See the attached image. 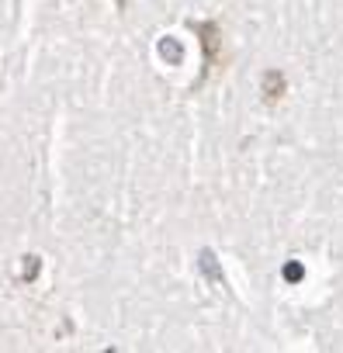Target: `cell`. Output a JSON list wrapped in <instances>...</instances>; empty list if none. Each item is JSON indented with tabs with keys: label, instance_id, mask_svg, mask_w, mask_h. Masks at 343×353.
Here are the masks:
<instances>
[{
	"label": "cell",
	"instance_id": "cell-1",
	"mask_svg": "<svg viewBox=\"0 0 343 353\" xmlns=\"http://www.w3.org/2000/svg\"><path fill=\"white\" fill-rule=\"evenodd\" d=\"M198 35H202V49H205V73L202 77H208V70L219 63V46H222L219 25L215 21H205V25H198Z\"/></svg>",
	"mask_w": 343,
	"mask_h": 353
},
{
	"label": "cell",
	"instance_id": "cell-2",
	"mask_svg": "<svg viewBox=\"0 0 343 353\" xmlns=\"http://www.w3.org/2000/svg\"><path fill=\"white\" fill-rule=\"evenodd\" d=\"M264 94H267V101H277V97L284 94V77H281L277 70L264 73Z\"/></svg>",
	"mask_w": 343,
	"mask_h": 353
},
{
	"label": "cell",
	"instance_id": "cell-3",
	"mask_svg": "<svg viewBox=\"0 0 343 353\" xmlns=\"http://www.w3.org/2000/svg\"><path fill=\"white\" fill-rule=\"evenodd\" d=\"M39 274V256H32V263H25V277H35Z\"/></svg>",
	"mask_w": 343,
	"mask_h": 353
},
{
	"label": "cell",
	"instance_id": "cell-4",
	"mask_svg": "<svg viewBox=\"0 0 343 353\" xmlns=\"http://www.w3.org/2000/svg\"><path fill=\"white\" fill-rule=\"evenodd\" d=\"M284 277H288V281H298V277H302V267H288Z\"/></svg>",
	"mask_w": 343,
	"mask_h": 353
},
{
	"label": "cell",
	"instance_id": "cell-5",
	"mask_svg": "<svg viewBox=\"0 0 343 353\" xmlns=\"http://www.w3.org/2000/svg\"><path fill=\"white\" fill-rule=\"evenodd\" d=\"M125 4H128V0H118V8H125Z\"/></svg>",
	"mask_w": 343,
	"mask_h": 353
}]
</instances>
